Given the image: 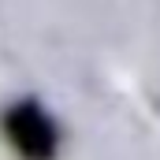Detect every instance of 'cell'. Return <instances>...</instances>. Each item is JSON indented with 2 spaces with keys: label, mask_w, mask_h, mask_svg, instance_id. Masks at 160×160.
<instances>
[{
  "label": "cell",
  "mask_w": 160,
  "mask_h": 160,
  "mask_svg": "<svg viewBox=\"0 0 160 160\" xmlns=\"http://www.w3.org/2000/svg\"><path fill=\"white\" fill-rule=\"evenodd\" d=\"M4 138L22 160H56L60 153V130L56 119L38 101H15L4 112Z\"/></svg>",
  "instance_id": "cell-1"
}]
</instances>
